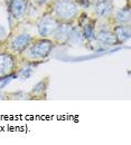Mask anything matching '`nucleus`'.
I'll return each mask as SVG.
<instances>
[{
    "instance_id": "nucleus-3",
    "label": "nucleus",
    "mask_w": 131,
    "mask_h": 145,
    "mask_svg": "<svg viewBox=\"0 0 131 145\" xmlns=\"http://www.w3.org/2000/svg\"><path fill=\"white\" fill-rule=\"evenodd\" d=\"M57 27H58V25H57L55 19L51 18V17H45V18L39 22L38 30H39V34L41 36L46 37L52 35V34H54L56 31Z\"/></svg>"
},
{
    "instance_id": "nucleus-12",
    "label": "nucleus",
    "mask_w": 131,
    "mask_h": 145,
    "mask_svg": "<svg viewBox=\"0 0 131 145\" xmlns=\"http://www.w3.org/2000/svg\"><path fill=\"white\" fill-rule=\"evenodd\" d=\"M85 37H86L88 39H93L94 38L93 29H92L89 25H86V27H85Z\"/></svg>"
},
{
    "instance_id": "nucleus-13",
    "label": "nucleus",
    "mask_w": 131,
    "mask_h": 145,
    "mask_svg": "<svg viewBox=\"0 0 131 145\" xmlns=\"http://www.w3.org/2000/svg\"><path fill=\"white\" fill-rule=\"evenodd\" d=\"M13 78H15L14 75H13V76H8V77H6V78H1V79H0V88H3Z\"/></svg>"
},
{
    "instance_id": "nucleus-7",
    "label": "nucleus",
    "mask_w": 131,
    "mask_h": 145,
    "mask_svg": "<svg viewBox=\"0 0 131 145\" xmlns=\"http://www.w3.org/2000/svg\"><path fill=\"white\" fill-rule=\"evenodd\" d=\"M57 34H56V38L57 40H66V39H70V35H71V27L68 25H63L61 27H57Z\"/></svg>"
},
{
    "instance_id": "nucleus-2",
    "label": "nucleus",
    "mask_w": 131,
    "mask_h": 145,
    "mask_svg": "<svg viewBox=\"0 0 131 145\" xmlns=\"http://www.w3.org/2000/svg\"><path fill=\"white\" fill-rule=\"evenodd\" d=\"M52 49V42L48 40H43V41H38L36 45H34L30 50H29V55L32 57H36V58H43L46 57L49 54Z\"/></svg>"
},
{
    "instance_id": "nucleus-10",
    "label": "nucleus",
    "mask_w": 131,
    "mask_h": 145,
    "mask_svg": "<svg viewBox=\"0 0 131 145\" xmlns=\"http://www.w3.org/2000/svg\"><path fill=\"white\" fill-rule=\"evenodd\" d=\"M96 10H97V14H99V15H101V16L108 15V14L111 11V5H110L109 2L103 1V2H101V3H99V5H97Z\"/></svg>"
},
{
    "instance_id": "nucleus-15",
    "label": "nucleus",
    "mask_w": 131,
    "mask_h": 145,
    "mask_svg": "<svg viewBox=\"0 0 131 145\" xmlns=\"http://www.w3.org/2000/svg\"><path fill=\"white\" fill-rule=\"evenodd\" d=\"M35 1H37V2H43V1H46V0H35Z\"/></svg>"
},
{
    "instance_id": "nucleus-1",
    "label": "nucleus",
    "mask_w": 131,
    "mask_h": 145,
    "mask_svg": "<svg viewBox=\"0 0 131 145\" xmlns=\"http://www.w3.org/2000/svg\"><path fill=\"white\" fill-rule=\"evenodd\" d=\"M76 11H77L76 6L70 1L64 0V1H61L56 5V14L58 16H61L62 18H72L75 16Z\"/></svg>"
},
{
    "instance_id": "nucleus-8",
    "label": "nucleus",
    "mask_w": 131,
    "mask_h": 145,
    "mask_svg": "<svg viewBox=\"0 0 131 145\" xmlns=\"http://www.w3.org/2000/svg\"><path fill=\"white\" fill-rule=\"evenodd\" d=\"M97 38H99L102 42H104V44H107V45H113V44H115V41H117L115 35H113V34L109 33V31H101V33L97 35Z\"/></svg>"
},
{
    "instance_id": "nucleus-4",
    "label": "nucleus",
    "mask_w": 131,
    "mask_h": 145,
    "mask_svg": "<svg viewBox=\"0 0 131 145\" xmlns=\"http://www.w3.org/2000/svg\"><path fill=\"white\" fill-rule=\"evenodd\" d=\"M26 0H13L10 3V11L15 17H21L26 10Z\"/></svg>"
},
{
    "instance_id": "nucleus-14",
    "label": "nucleus",
    "mask_w": 131,
    "mask_h": 145,
    "mask_svg": "<svg viewBox=\"0 0 131 145\" xmlns=\"http://www.w3.org/2000/svg\"><path fill=\"white\" fill-rule=\"evenodd\" d=\"M30 74H32V68L30 67H27L26 69H24V72H21V77L22 78H27V77L30 76Z\"/></svg>"
},
{
    "instance_id": "nucleus-11",
    "label": "nucleus",
    "mask_w": 131,
    "mask_h": 145,
    "mask_svg": "<svg viewBox=\"0 0 131 145\" xmlns=\"http://www.w3.org/2000/svg\"><path fill=\"white\" fill-rule=\"evenodd\" d=\"M118 20L121 21V22H124V21H128L129 20V12H127V15L124 14V11H121L118 14Z\"/></svg>"
},
{
    "instance_id": "nucleus-9",
    "label": "nucleus",
    "mask_w": 131,
    "mask_h": 145,
    "mask_svg": "<svg viewBox=\"0 0 131 145\" xmlns=\"http://www.w3.org/2000/svg\"><path fill=\"white\" fill-rule=\"evenodd\" d=\"M114 31H115V37H118L121 41H124L130 37V30L126 26H119L115 28Z\"/></svg>"
},
{
    "instance_id": "nucleus-6",
    "label": "nucleus",
    "mask_w": 131,
    "mask_h": 145,
    "mask_svg": "<svg viewBox=\"0 0 131 145\" xmlns=\"http://www.w3.org/2000/svg\"><path fill=\"white\" fill-rule=\"evenodd\" d=\"M14 61L9 55L1 54L0 55V74H7L13 69Z\"/></svg>"
},
{
    "instance_id": "nucleus-5",
    "label": "nucleus",
    "mask_w": 131,
    "mask_h": 145,
    "mask_svg": "<svg viewBox=\"0 0 131 145\" xmlns=\"http://www.w3.org/2000/svg\"><path fill=\"white\" fill-rule=\"evenodd\" d=\"M32 37L27 34H22L20 36L16 37L14 40H13V48L18 50V52H21L22 49H25V47L29 44Z\"/></svg>"
}]
</instances>
